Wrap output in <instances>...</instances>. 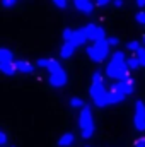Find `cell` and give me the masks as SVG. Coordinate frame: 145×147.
Here are the masks:
<instances>
[{
    "instance_id": "6da1fadb",
    "label": "cell",
    "mask_w": 145,
    "mask_h": 147,
    "mask_svg": "<svg viewBox=\"0 0 145 147\" xmlns=\"http://www.w3.org/2000/svg\"><path fill=\"white\" fill-rule=\"evenodd\" d=\"M106 74L111 79H118V80H126L130 79V74H128V67H126V58H125V53L123 51H114L113 53V58L109 62Z\"/></svg>"
},
{
    "instance_id": "7a4b0ae2",
    "label": "cell",
    "mask_w": 145,
    "mask_h": 147,
    "mask_svg": "<svg viewBox=\"0 0 145 147\" xmlns=\"http://www.w3.org/2000/svg\"><path fill=\"white\" fill-rule=\"evenodd\" d=\"M79 127L82 139H91L94 135V120H92V110L91 106H84L79 115Z\"/></svg>"
},
{
    "instance_id": "3957f363",
    "label": "cell",
    "mask_w": 145,
    "mask_h": 147,
    "mask_svg": "<svg viewBox=\"0 0 145 147\" xmlns=\"http://www.w3.org/2000/svg\"><path fill=\"white\" fill-rule=\"evenodd\" d=\"M46 70L50 72V79H48V80H50V86H51V87H63V86L67 84L68 77H67V72L62 69L60 62L50 58V65H48Z\"/></svg>"
},
{
    "instance_id": "277c9868",
    "label": "cell",
    "mask_w": 145,
    "mask_h": 147,
    "mask_svg": "<svg viewBox=\"0 0 145 147\" xmlns=\"http://www.w3.org/2000/svg\"><path fill=\"white\" fill-rule=\"evenodd\" d=\"M108 92L109 91L104 87V82H92L91 91H89V94H91V98H92V101L97 108H104V106L109 105Z\"/></svg>"
},
{
    "instance_id": "5b68a950",
    "label": "cell",
    "mask_w": 145,
    "mask_h": 147,
    "mask_svg": "<svg viewBox=\"0 0 145 147\" xmlns=\"http://www.w3.org/2000/svg\"><path fill=\"white\" fill-rule=\"evenodd\" d=\"M108 53H109V43H108V39H103V41L92 43V45L87 48V57H89L92 62H96V63L103 62V60L108 57Z\"/></svg>"
},
{
    "instance_id": "8992f818",
    "label": "cell",
    "mask_w": 145,
    "mask_h": 147,
    "mask_svg": "<svg viewBox=\"0 0 145 147\" xmlns=\"http://www.w3.org/2000/svg\"><path fill=\"white\" fill-rule=\"evenodd\" d=\"M133 123H135V128H137V130L145 132V105H144V101H137V103H135Z\"/></svg>"
},
{
    "instance_id": "52a82bcc",
    "label": "cell",
    "mask_w": 145,
    "mask_h": 147,
    "mask_svg": "<svg viewBox=\"0 0 145 147\" xmlns=\"http://www.w3.org/2000/svg\"><path fill=\"white\" fill-rule=\"evenodd\" d=\"M125 98H126V96H125V94L119 91L118 84H113V86L109 87V92H108V101H109V105H118V103H121Z\"/></svg>"
},
{
    "instance_id": "ba28073f",
    "label": "cell",
    "mask_w": 145,
    "mask_h": 147,
    "mask_svg": "<svg viewBox=\"0 0 145 147\" xmlns=\"http://www.w3.org/2000/svg\"><path fill=\"white\" fill-rule=\"evenodd\" d=\"M116 84H118L119 91H121L125 96H130V94L135 91V84H133V79H132V77H130V79H126V80H118Z\"/></svg>"
},
{
    "instance_id": "9c48e42d",
    "label": "cell",
    "mask_w": 145,
    "mask_h": 147,
    "mask_svg": "<svg viewBox=\"0 0 145 147\" xmlns=\"http://www.w3.org/2000/svg\"><path fill=\"white\" fill-rule=\"evenodd\" d=\"M87 39H89V36H87L85 29L80 28V29H75V31H73V36H72V39H70V43H73L75 46H80V45H84Z\"/></svg>"
},
{
    "instance_id": "30bf717a",
    "label": "cell",
    "mask_w": 145,
    "mask_h": 147,
    "mask_svg": "<svg viewBox=\"0 0 145 147\" xmlns=\"http://www.w3.org/2000/svg\"><path fill=\"white\" fill-rule=\"evenodd\" d=\"M73 5L77 7L79 12H82V14H91V12L94 10V5H96V3H92V2H89V0H75Z\"/></svg>"
},
{
    "instance_id": "8fae6325",
    "label": "cell",
    "mask_w": 145,
    "mask_h": 147,
    "mask_svg": "<svg viewBox=\"0 0 145 147\" xmlns=\"http://www.w3.org/2000/svg\"><path fill=\"white\" fill-rule=\"evenodd\" d=\"M89 39H92L94 43L103 41V39H108V38H106V31H104V28H103V26H96V28H94V31L91 33Z\"/></svg>"
},
{
    "instance_id": "7c38bea8",
    "label": "cell",
    "mask_w": 145,
    "mask_h": 147,
    "mask_svg": "<svg viewBox=\"0 0 145 147\" xmlns=\"http://www.w3.org/2000/svg\"><path fill=\"white\" fill-rule=\"evenodd\" d=\"M15 69H17V72L33 74L34 65H33V63H29V62H26V60H17V62H15Z\"/></svg>"
},
{
    "instance_id": "4fadbf2b",
    "label": "cell",
    "mask_w": 145,
    "mask_h": 147,
    "mask_svg": "<svg viewBox=\"0 0 145 147\" xmlns=\"http://www.w3.org/2000/svg\"><path fill=\"white\" fill-rule=\"evenodd\" d=\"M75 48H77V46H75L73 43H70V41L65 43V45L60 48V57H62V58H70L73 55V51H75Z\"/></svg>"
},
{
    "instance_id": "5bb4252c",
    "label": "cell",
    "mask_w": 145,
    "mask_h": 147,
    "mask_svg": "<svg viewBox=\"0 0 145 147\" xmlns=\"http://www.w3.org/2000/svg\"><path fill=\"white\" fill-rule=\"evenodd\" d=\"M73 140H75V137H73L72 132H65V134L58 139V146L60 147H70L73 144Z\"/></svg>"
},
{
    "instance_id": "9a60e30c",
    "label": "cell",
    "mask_w": 145,
    "mask_h": 147,
    "mask_svg": "<svg viewBox=\"0 0 145 147\" xmlns=\"http://www.w3.org/2000/svg\"><path fill=\"white\" fill-rule=\"evenodd\" d=\"M12 62H14L12 51L7 48H0V63H12Z\"/></svg>"
},
{
    "instance_id": "2e32d148",
    "label": "cell",
    "mask_w": 145,
    "mask_h": 147,
    "mask_svg": "<svg viewBox=\"0 0 145 147\" xmlns=\"http://www.w3.org/2000/svg\"><path fill=\"white\" fill-rule=\"evenodd\" d=\"M0 70L5 74V75H14V74L17 72L15 62H12V63H0Z\"/></svg>"
},
{
    "instance_id": "e0dca14e",
    "label": "cell",
    "mask_w": 145,
    "mask_h": 147,
    "mask_svg": "<svg viewBox=\"0 0 145 147\" xmlns=\"http://www.w3.org/2000/svg\"><path fill=\"white\" fill-rule=\"evenodd\" d=\"M126 67H128V70H135V69H138L142 65H140V60L137 57H132V58L126 60Z\"/></svg>"
},
{
    "instance_id": "ac0fdd59",
    "label": "cell",
    "mask_w": 145,
    "mask_h": 147,
    "mask_svg": "<svg viewBox=\"0 0 145 147\" xmlns=\"http://www.w3.org/2000/svg\"><path fill=\"white\" fill-rule=\"evenodd\" d=\"M126 48H128L130 51H135V53H138V51L142 50V43L133 39V41H128V43H126Z\"/></svg>"
},
{
    "instance_id": "d6986e66",
    "label": "cell",
    "mask_w": 145,
    "mask_h": 147,
    "mask_svg": "<svg viewBox=\"0 0 145 147\" xmlns=\"http://www.w3.org/2000/svg\"><path fill=\"white\" fill-rule=\"evenodd\" d=\"M70 106H72V108H80V110H82V108L85 106V103H84L80 98H72V99H70Z\"/></svg>"
},
{
    "instance_id": "ffe728a7",
    "label": "cell",
    "mask_w": 145,
    "mask_h": 147,
    "mask_svg": "<svg viewBox=\"0 0 145 147\" xmlns=\"http://www.w3.org/2000/svg\"><path fill=\"white\" fill-rule=\"evenodd\" d=\"M135 21H137L138 24L145 26V10H140V12H137V14H135Z\"/></svg>"
},
{
    "instance_id": "44dd1931",
    "label": "cell",
    "mask_w": 145,
    "mask_h": 147,
    "mask_svg": "<svg viewBox=\"0 0 145 147\" xmlns=\"http://www.w3.org/2000/svg\"><path fill=\"white\" fill-rule=\"evenodd\" d=\"M72 36H73V29H63V39H65V43H68L70 39H72Z\"/></svg>"
},
{
    "instance_id": "7402d4cb",
    "label": "cell",
    "mask_w": 145,
    "mask_h": 147,
    "mask_svg": "<svg viewBox=\"0 0 145 147\" xmlns=\"http://www.w3.org/2000/svg\"><path fill=\"white\" fill-rule=\"evenodd\" d=\"M38 67H43V69H48V65H50V58H39L36 62Z\"/></svg>"
},
{
    "instance_id": "603a6c76",
    "label": "cell",
    "mask_w": 145,
    "mask_h": 147,
    "mask_svg": "<svg viewBox=\"0 0 145 147\" xmlns=\"http://www.w3.org/2000/svg\"><path fill=\"white\" fill-rule=\"evenodd\" d=\"M137 58L140 60V65H142V67H145V48H142V50L137 53Z\"/></svg>"
},
{
    "instance_id": "cb8c5ba5",
    "label": "cell",
    "mask_w": 145,
    "mask_h": 147,
    "mask_svg": "<svg viewBox=\"0 0 145 147\" xmlns=\"http://www.w3.org/2000/svg\"><path fill=\"white\" fill-rule=\"evenodd\" d=\"M2 7L12 9V7H15V0H2Z\"/></svg>"
},
{
    "instance_id": "d4e9b609",
    "label": "cell",
    "mask_w": 145,
    "mask_h": 147,
    "mask_svg": "<svg viewBox=\"0 0 145 147\" xmlns=\"http://www.w3.org/2000/svg\"><path fill=\"white\" fill-rule=\"evenodd\" d=\"M53 5L58 7V9H65L67 7V2L65 0H53Z\"/></svg>"
},
{
    "instance_id": "484cf974",
    "label": "cell",
    "mask_w": 145,
    "mask_h": 147,
    "mask_svg": "<svg viewBox=\"0 0 145 147\" xmlns=\"http://www.w3.org/2000/svg\"><path fill=\"white\" fill-rule=\"evenodd\" d=\"M5 144H7V134L3 130H0V146L5 147Z\"/></svg>"
},
{
    "instance_id": "4316f807",
    "label": "cell",
    "mask_w": 145,
    "mask_h": 147,
    "mask_svg": "<svg viewBox=\"0 0 145 147\" xmlns=\"http://www.w3.org/2000/svg\"><path fill=\"white\" fill-rule=\"evenodd\" d=\"M108 43H109V46H116V45L119 43V39L116 36H111V38H108Z\"/></svg>"
},
{
    "instance_id": "83f0119b",
    "label": "cell",
    "mask_w": 145,
    "mask_h": 147,
    "mask_svg": "<svg viewBox=\"0 0 145 147\" xmlns=\"http://www.w3.org/2000/svg\"><path fill=\"white\" fill-rule=\"evenodd\" d=\"M135 147H145V139L144 137H140V139L135 140Z\"/></svg>"
},
{
    "instance_id": "f1b7e54d",
    "label": "cell",
    "mask_w": 145,
    "mask_h": 147,
    "mask_svg": "<svg viewBox=\"0 0 145 147\" xmlns=\"http://www.w3.org/2000/svg\"><path fill=\"white\" fill-rule=\"evenodd\" d=\"M108 3H109L108 0H97V2H96L97 7H104V5H108Z\"/></svg>"
},
{
    "instance_id": "f546056e",
    "label": "cell",
    "mask_w": 145,
    "mask_h": 147,
    "mask_svg": "<svg viewBox=\"0 0 145 147\" xmlns=\"http://www.w3.org/2000/svg\"><path fill=\"white\" fill-rule=\"evenodd\" d=\"M113 5H114V7H123V2H121V0H114Z\"/></svg>"
},
{
    "instance_id": "4dcf8cb0",
    "label": "cell",
    "mask_w": 145,
    "mask_h": 147,
    "mask_svg": "<svg viewBox=\"0 0 145 147\" xmlns=\"http://www.w3.org/2000/svg\"><path fill=\"white\" fill-rule=\"evenodd\" d=\"M137 7H145V0H137Z\"/></svg>"
},
{
    "instance_id": "1f68e13d",
    "label": "cell",
    "mask_w": 145,
    "mask_h": 147,
    "mask_svg": "<svg viewBox=\"0 0 145 147\" xmlns=\"http://www.w3.org/2000/svg\"><path fill=\"white\" fill-rule=\"evenodd\" d=\"M142 43H144V45H145V34H144V36H142Z\"/></svg>"
},
{
    "instance_id": "d6a6232c",
    "label": "cell",
    "mask_w": 145,
    "mask_h": 147,
    "mask_svg": "<svg viewBox=\"0 0 145 147\" xmlns=\"http://www.w3.org/2000/svg\"><path fill=\"white\" fill-rule=\"evenodd\" d=\"M85 147H89V146H85Z\"/></svg>"
}]
</instances>
